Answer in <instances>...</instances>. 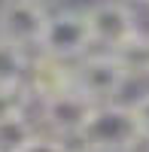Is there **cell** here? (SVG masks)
<instances>
[{"label":"cell","mask_w":149,"mask_h":152,"mask_svg":"<svg viewBox=\"0 0 149 152\" xmlns=\"http://www.w3.org/2000/svg\"><path fill=\"white\" fill-rule=\"evenodd\" d=\"M128 3H146V6H149V0H128Z\"/></svg>","instance_id":"obj_14"},{"label":"cell","mask_w":149,"mask_h":152,"mask_svg":"<svg viewBox=\"0 0 149 152\" xmlns=\"http://www.w3.org/2000/svg\"><path fill=\"white\" fill-rule=\"evenodd\" d=\"M28 49H21L15 43H9L0 37V88H12V85H24L28 76Z\"/></svg>","instance_id":"obj_9"},{"label":"cell","mask_w":149,"mask_h":152,"mask_svg":"<svg viewBox=\"0 0 149 152\" xmlns=\"http://www.w3.org/2000/svg\"><path fill=\"white\" fill-rule=\"evenodd\" d=\"M40 3H49V0H40Z\"/></svg>","instance_id":"obj_15"},{"label":"cell","mask_w":149,"mask_h":152,"mask_svg":"<svg viewBox=\"0 0 149 152\" xmlns=\"http://www.w3.org/2000/svg\"><path fill=\"white\" fill-rule=\"evenodd\" d=\"M21 152H70V143L64 137H55V134H43L37 131V137L24 146Z\"/></svg>","instance_id":"obj_10"},{"label":"cell","mask_w":149,"mask_h":152,"mask_svg":"<svg viewBox=\"0 0 149 152\" xmlns=\"http://www.w3.org/2000/svg\"><path fill=\"white\" fill-rule=\"evenodd\" d=\"M113 55L119 58V64L125 67L128 79H149V34L137 31L122 46H116Z\"/></svg>","instance_id":"obj_7"},{"label":"cell","mask_w":149,"mask_h":152,"mask_svg":"<svg viewBox=\"0 0 149 152\" xmlns=\"http://www.w3.org/2000/svg\"><path fill=\"white\" fill-rule=\"evenodd\" d=\"M70 152H91V149H85V146H70Z\"/></svg>","instance_id":"obj_13"},{"label":"cell","mask_w":149,"mask_h":152,"mask_svg":"<svg viewBox=\"0 0 149 152\" xmlns=\"http://www.w3.org/2000/svg\"><path fill=\"white\" fill-rule=\"evenodd\" d=\"M82 12L88 21L91 46H101L107 52H113L116 46H122L128 37L140 31L134 3H128V0H97Z\"/></svg>","instance_id":"obj_4"},{"label":"cell","mask_w":149,"mask_h":152,"mask_svg":"<svg viewBox=\"0 0 149 152\" xmlns=\"http://www.w3.org/2000/svg\"><path fill=\"white\" fill-rule=\"evenodd\" d=\"M40 55L58 61H76L85 52H91V34L82 9H55L46 15V28L40 37Z\"/></svg>","instance_id":"obj_3"},{"label":"cell","mask_w":149,"mask_h":152,"mask_svg":"<svg viewBox=\"0 0 149 152\" xmlns=\"http://www.w3.org/2000/svg\"><path fill=\"white\" fill-rule=\"evenodd\" d=\"M131 110H134V116H137L140 131H149V91H146V94H140L137 100H134Z\"/></svg>","instance_id":"obj_11"},{"label":"cell","mask_w":149,"mask_h":152,"mask_svg":"<svg viewBox=\"0 0 149 152\" xmlns=\"http://www.w3.org/2000/svg\"><path fill=\"white\" fill-rule=\"evenodd\" d=\"M37 122L28 119V113L0 116V152H21L37 137Z\"/></svg>","instance_id":"obj_8"},{"label":"cell","mask_w":149,"mask_h":152,"mask_svg":"<svg viewBox=\"0 0 149 152\" xmlns=\"http://www.w3.org/2000/svg\"><path fill=\"white\" fill-rule=\"evenodd\" d=\"M49 6L40 0H3L0 3V37L21 49H37L46 28Z\"/></svg>","instance_id":"obj_5"},{"label":"cell","mask_w":149,"mask_h":152,"mask_svg":"<svg viewBox=\"0 0 149 152\" xmlns=\"http://www.w3.org/2000/svg\"><path fill=\"white\" fill-rule=\"evenodd\" d=\"M128 82L131 79H128L125 67L107 49L85 52L82 58L73 61V88H79L91 104H110V100H116Z\"/></svg>","instance_id":"obj_2"},{"label":"cell","mask_w":149,"mask_h":152,"mask_svg":"<svg viewBox=\"0 0 149 152\" xmlns=\"http://www.w3.org/2000/svg\"><path fill=\"white\" fill-rule=\"evenodd\" d=\"M91 107L94 104L79 88H64V91L40 97V116L46 122V128L55 137H64V140H70V137L76 140V134L82 128V122L88 119Z\"/></svg>","instance_id":"obj_6"},{"label":"cell","mask_w":149,"mask_h":152,"mask_svg":"<svg viewBox=\"0 0 149 152\" xmlns=\"http://www.w3.org/2000/svg\"><path fill=\"white\" fill-rule=\"evenodd\" d=\"M140 134L137 116H134L131 104H94L88 119L82 122L76 134V143L91 149V152H125L128 143Z\"/></svg>","instance_id":"obj_1"},{"label":"cell","mask_w":149,"mask_h":152,"mask_svg":"<svg viewBox=\"0 0 149 152\" xmlns=\"http://www.w3.org/2000/svg\"><path fill=\"white\" fill-rule=\"evenodd\" d=\"M125 152H149V131H140V134L128 143Z\"/></svg>","instance_id":"obj_12"}]
</instances>
